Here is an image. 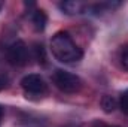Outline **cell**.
<instances>
[{
  "label": "cell",
  "mask_w": 128,
  "mask_h": 127,
  "mask_svg": "<svg viewBox=\"0 0 128 127\" xmlns=\"http://www.w3.org/2000/svg\"><path fill=\"white\" fill-rule=\"evenodd\" d=\"M118 105H119L121 111H122L125 115H128V88H127V90H124V91L121 93V97H119Z\"/></svg>",
  "instance_id": "9c48e42d"
},
{
  "label": "cell",
  "mask_w": 128,
  "mask_h": 127,
  "mask_svg": "<svg viewBox=\"0 0 128 127\" xmlns=\"http://www.w3.org/2000/svg\"><path fill=\"white\" fill-rule=\"evenodd\" d=\"M51 51L52 55L66 64H73L82 60L84 57V51L74 43V40L72 39L68 32H57L52 39H51Z\"/></svg>",
  "instance_id": "6da1fadb"
},
{
  "label": "cell",
  "mask_w": 128,
  "mask_h": 127,
  "mask_svg": "<svg viewBox=\"0 0 128 127\" xmlns=\"http://www.w3.org/2000/svg\"><path fill=\"white\" fill-rule=\"evenodd\" d=\"M100 105H101V108H103V111H104L106 114L113 112V111L119 106V105H118V100H116L113 96H109V94H104L103 97H101Z\"/></svg>",
  "instance_id": "52a82bcc"
},
{
  "label": "cell",
  "mask_w": 128,
  "mask_h": 127,
  "mask_svg": "<svg viewBox=\"0 0 128 127\" xmlns=\"http://www.w3.org/2000/svg\"><path fill=\"white\" fill-rule=\"evenodd\" d=\"M58 6L67 15H78V14H84L86 11L88 5L84 2H79V0H66V2H61Z\"/></svg>",
  "instance_id": "5b68a950"
},
{
  "label": "cell",
  "mask_w": 128,
  "mask_h": 127,
  "mask_svg": "<svg viewBox=\"0 0 128 127\" xmlns=\"http://www.w3.org/2000/svg\"><path fill=\"white\" fill-rule=\"evenodd\" d=\"M52 84L63 93L67 94H73V93H78L80 88H82V79L72 73V72H67L64 69H55L54 73H52Z\"/></svg>",
  "instance_id": "7a4b0ae2"
},
{
  "label": "cell",
  "mask_w": 128,
  "mask_h": 127,
  "mask_svg": "<svg viewBox=\"0 0 128 127\" xmlns=\"http://www.w3.org/2000/svg\"><path fill=\"white\" fill-rule=\"evenodd\" d=\"M3 114H4V109H3V106L0 105V123H2V120H3Z\"/></svg>",
  "instance_id": "4fadbf2b"
},
{
  "label": "cell",
  "mask_w": 128,
  "mask_h": 127,
  "mask_svg": "<svg viewBox=\"0 0 128 127\" xmlns=\"http://www.w3.org/2000/svg\"><path fill=\"white\" fill-rule=\"evenodd\" d=\"M9 82H10L9 76H8L6 73H0V91L6 90V88L9 87Z\"/></svg>",
  "instance_id": "8fae6325"
},
{
  "label": "cell",
  "mask_w": 128,
  "mask_h": 127,
  "mask_svg": "<svg viewBox=\"0 0 128 127\" xmlns=\"http://www.w3.org/2000/svg\"><path fill=\"white\" fill-rule=\"evenodd\" d=\"M21 88L24 91V94L27 99L32 100H37L40 97L46 94L48 91V84L45 82V79L37 75V73H28L21 79Z\"/></svg>",
  "instance_id": "3957f363"
},
{
  "label": "cell",
  "mask_w": 128,
  "mask_h": 127,
  "mask_svg": "<svg viewBox=\"0 0 128 127\" xmlns=\"http://www.w3.org/2000/svg\"><path fill=\"white\" fill-rule=\"evenodd\" d=\"M121 64L122 67L128 70V43L122 48V52H121Z\"/></svg>",
  "instance_id": "30bf717a"
},
{
  "label": "cell",
  "mask_w": 128,
  "mask_h": 127,
  "mask_svg": "<svg viewBox=\"0 0 128 127\" xmlns=\"http://www.w3.org/2000/svg\"><path fill=\"white\" fill-rule=\"evenodd\" d=\"M2 6H3V3H2V2H0V8H2Z\"/></svg>",
  "instance_id": "9a60e30c"
},
{
  "label": "cell",
  "mask_w": 128,
  "mask_h": 127,
  "mask_svg": "<svg viewBox=\"0 0 128 127\" xmlns=\"http://www.w3.org/2000/svg\"><path fill=\"white\" fill-rule=\"evenodd\" d=\"M94 127H118V126H109L106 123H100V121H96L94 123Z\"/></svg>",
  "instance_id": "7c38bea8"
},
{
  "label": "cell",
  "mask_w": 128,
  "mask_h": 127,
  "mask_svg": "<svg viewBox=\"0 0 128 127\" xmlns=\"http://www.w3.org/2000/svg\"><path fill=\"white\" fill-rule=\"evenodd\" d=\"M6 57H8V61L12 66H24V64H27L28 58H30V52H28V48H27L26 42L24 40L12 42L8 46Z\"/></svg>",
  "instance_id": "277c9868"
},
{
  "label": "cell",
  "mask_w": 128,
  "mask_h": 127,
  "mask_svg": "<svg viewBox=\"0 0 128 127\" xmlns=\"http://www.w3.org/2000/svg\"><path fill=\"white\" fill-rule=\"evenodd\" d=\"M33 57H34V60H37V63L40 64L46 63V51H45V46L42 43H34L33 45Z\"/></svg>",
  "instance_id": "ba28073f"
},
{
  "label": "cell",
  "mask_w": 128,
  "mask_h": 127,
  "mask_svg": "<svg viewBox=\"0 0 128 127\" xmlns=\"http://www.w3.org/2000/svg\"><path fill=\"white\" fill-rule=\"evenodd\" d=\"M30 20H32L34 30H37V32L45 30V27L48 24V15H46V12L43 9H36L34 12H32L30 14Z\"/></svg>",
  "instance_id": "8992f818"
},
{
  "label": "cell",
  "mask_w": 128,
  "mask_h": 127,
  "mask_svg": "<svg viewBox=\"0 0 128 127\" xmlns=\"http://www.w3.org/2000/svg\"><path fill=\"white\" fill-rule=\"evenodd\" d=\"M64 127H78V126H74V124H66Z\"/></svg>",
  "instance_id": "5bb4252c"
}]
</instances>
